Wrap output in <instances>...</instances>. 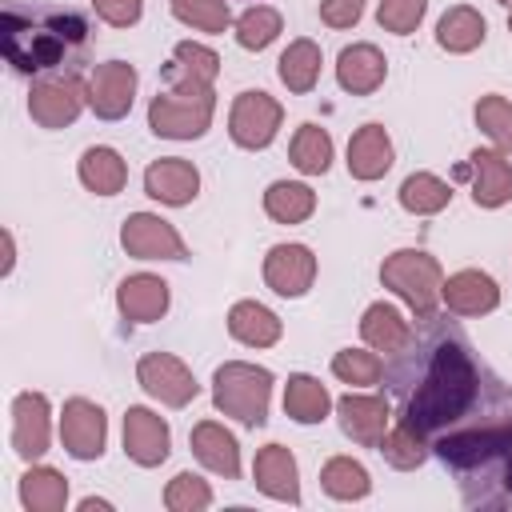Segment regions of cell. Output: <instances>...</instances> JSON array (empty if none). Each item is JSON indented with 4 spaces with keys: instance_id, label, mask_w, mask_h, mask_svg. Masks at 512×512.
<instances>
[{
    "instance_id": "27",
    "label": "cell",
    "mask_w": 512,
    "mask_h": 512,
    "mask_svg": "<svg viewBox=\"0 0 512 512\" xmlns=\"http://www.w3.org/2000/svg\"><path fill=\"white\" fill-rule=\"evenodd\" d=\"M360 336H364V344L368 348H376V352H400L404 344H408V336H412V324L392 308V304H368V312H364V320H360Z\"/></svg>"
},
{
    "instance_id": "4",
    "label": "cell",
    "mask_w": 512,
    "mask_h": 512,
    "mask_svg": "<svg viewBox=\"0 0 512 512\" xmlns=\"http://www.w3.org/2000/svg\"><path fill=\"white\" fill-rule=\"evenodd\" d=\"M168 76V92H156L152 104H148V128L164 140H196L208 132L212 124V108H216V96H212V80L188 72L184 64H168L164 68Z\"/></svg>"
},
{
    "instance_id": "40",
    "label": "cell",
    "mask_w": 512,
    "mask_h": 512,
    "mask_svg": "<svg viewBox=\"0 0 512 512\" xmlns=\"http://www.w3.org/2000/svg\"><path fill=\"white\" fill-rule=\"evenodd\" d=\"M164 504H168L172 512H204V508L212 504V488H208L196 472H180V476L168 480Z\"/></svg>"
},
{
    "instance_id": "43",
    "label": "cell",
    "mask_w": 512,
    "mask_h": 512,
    "mask_svg": "<svg viewBox=\"0 0 512 512\" xmlns=\"http://www.w3.org/2000/svg\"><path fill=\"white\" fill-rule=\"evenodd\" d=\"M172 60L184 64L188 72L204 76V80H216V72H220V56H216L212 48H204V44H188V40H184V44H176Z\"/></svg>"
},
{
    "instance_id": "33",
    "label": "cell",
    "mask_w": 512,
    "mask_h": 512,
    "mask_svg": "<svg viewBox=\"0 0 512 512\" xmlns=\"http://www.w3.org/2000/svg\"><path fill=\"white\" fill-rule=\"evenodd\" d=\"M288 156L304 176H320L332 164V136L324 128H316V124H300L292 144H288Z\"/></svg>"
},
{
    "instance_id": "3",
    "label": "cell",
    "mask_w": 512,
    "mask_h": 512,
    "mask_svg": "<svg viewBox=\"0 0 512 512\" xmlns=\"http://www.w3.org/2000/svg\"><path fill=\"white\" fill-rule=\"evenodd\" d=\"M440 464L456 476L460 500L468 508H508L512 504V420L452 432L432 444Z\"/></svg>"
},
{
    "instance_id": "22",
    "label": "cell",
    "mask_w": 512,
    "mask_h": 512,
    "mask_svg": "<svg viewBox=\"0 0 512 512\" xmlns=\"http://www.w3.org/2000/svg\"><path fill=\"white\" fill-rule=\"evenodd\" d=\"M252 480L264 496L272 500H288L296 504L300 500V480H296V460L284 444H268L256 452V464H252Z\"/></svg>"
},
{
    "instance_id": "28",
    "label": "cell",
    "mask_w": 512,
    "mask_h": 512,
    "mask_svg": "<svg viewBox=\"0 0 512 512\" xmlns=\"http://www.w3.org/2000/svg\"><path fill=\"white\" fill-rule=\"evenodd\" d=\"M484 32H488L484 16H480L476 8H468V4H456V8H448V12L440 16V24H436V44H440L444 52H472V48L484 44Z\"/></svg>"
},
{
    "instance_id": "24",
    "label": "cell",
    "mask_w": 512,
    "mask_h": 512,
    "mask_svg": "<svg viewBox=\"0 0 512 512\" xmlns=\"http://www.w3.org/2000/svg\"><path fill=\"white\" fill-rule=\"evenodd\" d=\"M192 452H196V460H200L204 468H212L216 476H228V480L240 476V448H236V436H232L224 424L200 420V424L192 428Z\"/></svg>"
},
{
    "instance_id": "35",
    "label": "cell",
    "mask_w": 512,
    "mask_h": 512,
    "mask_svg": "<svg viewBox=\"0 0 512 512\" xmlns=\"http://www.w3.org/2000/svg\"><path fill=\"white\" fill-rule=\"evenodd\" d=\"M448 200H452V188L432 172H412L400 184V204L408 212H416V216H432V212L448 208Z\"/></svg>"
},
{
    "instance_id": "39",
    "label": "cell",
    "mask_w": 512,
    "mask_h": 512,
    "mask_svg": "<svg viewBox=\"0 0 512 512\" xmlns=\"http://www.w3.org/2000/svg\"><path fill=\"white\" fill-rule=\"evenodd\" d=\"M172 16L200 32H224L232 24L228 0H172Z\"/></svg>"
},
{
    "instance_id": "20",
    "label": "cell",
    "mask_w": 512,
    "mask_h": 512,
    "mask_svg": "<svg viewBox=\"0 0 512 512\" xmlns=\"http://www.w3.org/2000/svg\"><path fill=\"white\" fill-rule=\"evenodd\" d=\"M116 308L132 324H152V320H160L168 312V284L160 276H152V272H136V276L120 280Z\"/></svg>"
},
{
    "instance_id": "17",
    "label": "cell",
    "mask_w": 512,
    "mask_h": 512,
    "mask_svg": "<svg viewBox=\"0 0 512 512\" xmlns=\"http://www.w3.org/2000/svg\"><path fill=\"white\" fill-rule=\"evenodd\" d=\"M336 416L348 440L364 444V448H380L384 432H388V404L384 396H364V392H348L336 400Z\"/></svg>"
},
{
    "instance_id": "7",
    "label": "cell",
    "mask_w": 512,
    "mask_h": 512,
    "mask_svg": "<svg viewBox=\"0 0 512 512\" xmlns=\"http://www.w3.org/2000/svg\"><path fill=\"white\" fill-rule=\"evenodd\" d=\"M84 100H88V88L80 84L76 72H44L28 88V116L40 128H64L80 116Z\"/></svg>"
},
{
    "instance_id": "6",
    "label": "cell",
    "mask_w": 512,
    "mask_h": 512,
    "mask_svg": "<svg viewBox=\"0 0 512 512\" xmlns=\"http://www.w3.org/2000/svg\"><path fill=\"white\" fill-rule=\"evenodd\" d=\"M380 280H384V288H392L416 316H428V312H436V304H440L444 272H440L436 256H428L424 248H400V252L384 256Z\"/></svg>"
},
{
    "instance_id": "5",
    "label": "cell",
    "mask_w": 512,
    "mask_h": 512,
    "mask_svg": "<svg viewBox=\"0 0 512 512\" xmlns=\"http://www.w3.org/2000/svg\"><path fill=\"white\" fill-rule=\"evenodd\" d=\"M212 400L224 416L260 428L268 420V400H272V372L244 364V360H228L216 368L212 376Z\"/></svg>"
},
{
    "instance_id": "1",
    "label": "cell",
    "mask_w": 512,
    "mask_h": 512,
    "mask_svg": "<svg viewBox=\"0 0 512 512\" xmlns=\"http://www.w3.org/2000/svg\"><path fill=\"white\" fill-rule=\"evenodd\" d=\"M384 384L396 400V420L424 444L512 420V388L472 348L468 332L440 312L412 324L408 344L384 364Z\"/></svg>"
},
{
    "instance_id": "36",
    "label": "cell",
    "mask_w": 512,
    "mask_h": 512,
    "mask_svg": "<svg viewBox=\"0 0 512 512\" xmlns=\"http://www.w3.org/2000/svg\"><path fill=\"white\" fill-rule=\"evenodd\" d=\"M280 28H284L280 12L268 8V4H256V8H248V12L236 20V44L248 48V52H260V48H268V44L280 36Z\"/></svg>"
},
{
    "instance_id": "14",
    "label": "cell",
    "mask_w": 512,
    "mask_h": 512,
    "mask_svg": "<svg viewBox=\"0 0 512 512\" xmlns=\"http://www.w3.org/2000/svg\"><path fill=\"white\" fill-rule=\"evenodd\" d=\"M264 280L276 296H304L316 280V256L304 244H276L264 256Z\"/></svg>"
},
{
    "instance_id": "15",
    "label": "cell",
    "mask_w": 512,
    "mask_h": 512,
    "mask_svg": "<svg viewBox=\"0 0 512 512\" xmlns=\"http://www.w3.org/2000/svg\"><path fill=\"white\" fill-rule=\"evenodd\" d=\"M144 192L168 208H184L200 192V172H196V164H188L180 156H160L144 172Z\"/></svg>"
},
{
    "instance_id": "44",
    "label": "cell",
    "mask_w": 512,
    "mask_h": 512,
    "mask_svg": "<svg viewBox=\"0 0 512 512\" xmlns=\"http://www.w3.org/2000/svg\"><path fill=\"white\" fill-rule=\"evenodd\" d=\"M92 8H96V16H100L104 24H112V28H132V24L140 20V12H144V0H92Z\"/></svg>"
},
{
    "instance_id": "42",
    "label": "cell",
    "mask_w": 512,
    "mask_h": 512,
    "mask_svg": "<svg viewBox=\"0 0 512 512\" xmlns=\"http://www.w3.org/2000/svg\"><path fill=\"white\" fill-rule=\"evenodd\" d=\"M424 8H428V0H380L376 20H380L384 32L408 36V32H416V24L424 20Z\"/></svg>"
},
{
    "instance_id": "25",
    "label": "cell",
    "mask_w": 512,
    "mask_h": 512,
    "mask_svg": "<svg viewBox=\"0 0 512 512\" xmlns=\"http://www.w3.org/2000/svg\"><path fill=\"white\" fill-rule=\"evenodd\" d=\"M228 332L248 348H272L280 340V316L256 300H240L228 312Z\"/></svg>"
},
{
    "instance_id": "45",
    "label": "cell",
    "mask_w": 512,
    "mask_h": 512,
    "mask_svg": "<svg viewBox=\"0 0 512 512\" xmlns=\"http://www.w3.org/2000/svg\"><path fill=\"white\" fill-rule=\"evenodd\" d=\"M364 16V0H320V20L328 28H352Z\"/></svg>"
},
{
    "instance_id": "21",
    "label": "cell",
    "mask_w": 512,
    "mask_h": 512,
    "mask_svg": "<svg viewBox=\"0 0 512 512\" xmlns=\"http://www.w3.org/2000/svg\"><path fill=\"white\" fill-rule=\"evenodd\" d=\"M388 76V60L376 44H352L336 56V80L352 96H372Z\"/></svg>"
},
{
    "instance_id": "41",
    "label": "cell",
    "mask_w": 512,
    "mask_h": 512,
    "mask_svg": "<svg viewBox=\"0 0 512 512\" xmlns=\"http://www.w3.org/2000/svg\"><path fill=\"white\" fill-rule=\"evenodd\" d=\"M380 452H384V460L392 464V468H416V464H424V456H428V444L412 432V428H404V424H396L392 432H384V440H380Z\"/></svg>"
},
{
    "instance_id": "19",
    "label": "cell",
    "mask_w": 512,
    "mask_h": 512,
    "mask_svg": "<svg viewBox=\"0 0 512 512\" xmlns=\"http://www.w3.org/2000/svg\"><path fill=\"white\" fill-rule=\"evenodd\" d=\"M440 300H444V308L452 316H484V312H492L500 304V288H496V280L488 272L464 268V272L444 280Z\"/></svg>"
},
{
    "instance_id": "31",
    "label": "cell",
    "mask_w": 512,
    "mask_h": 512,
    "mask_svg": "<svg viewBox=\"0 0 512 512\" xmlns=\"http://www.w3.org/2000/svg\"><path fill=\"white\" fill-rule=\"evenodd\" d=\"M280 80L288 84V92H296V96H304V92H312L316 88V80H320V48L312 44V40H292L284 52H280Z\"/></svg>"
},
{
    "instance_id": "10",
    "label": "cell",
    "mask_w": 512,
    "mask_h": 512,
    "mask_svg": "<svg viewBox=\"0 0 512 512\" xmlns=\"http://www.w3.org/2000/svg\"><path fill=\"white\" fill-rule=\"evenodd\" d=\"M120 244L136 260H184L188 256L180 232L152 212H132L120 228Z\"/></svg>"
},
{
    "instance_id": "16",
    "label": "cell",
    "mask_w": 512,
    "mask_h": 512,
    "mask_svg": "<svg viewBox=\"0 0 512 512\" xmlns=\"http://www.w3.org/2000/svg\"><path fill=\"white\" fill-rule=\"evenodd\" d=\"M12 452L28 464L48 452V400H44V392H20L12 400Z\"/></svg>"
},
{
    "instance_id": "12",
    "label": "cell",
    "mask_w": 512,
    "mask_h": 512,
    "mask_svg": "<svg viewBox=\"0 0 512 512\" xmlns=\"http://www.w3.org/2000/svg\"><path fill=\"white\" fill-rule=\"evenodd\" d=\"M456 176L472 180V200L476 208H500L512 200V164L504 152L496 148H476L460 168Z\"/></svg>"
},
{
    "instance_id": "26",
    "label": "cell",
    "mask_w": 512,
    "mask_h": 512,
    "mask_svg": "<svg viewBox=\"0 0 512 512\" xmlns=\"http://www.w3.org/2000/svg\"><path fill=\"white\" fill-rule=\"evenodd\" d=\"M80 184H84L88 192H96V196H116V192L128 184V164H124V156H120L116 148H104V144L88 148V152L80 156Z\"/></svg>"
},
{
    "instance_id": "8",
    "label": "cell",
    "mask_w": 512,
    "mask_h": 512,
    "mask_svg": "<svg viewBox=\"0 0 512 512\" xmlns=\"http://www.w3.org/2000/svg\"><path fill=\"white\" fill-rule=\"evenodd\" d=\"M280 120H284V108L268 92H240L232 100V112H228V132L240 148L256 152V148H268L276 140Z\"/></svg>"
},
{
    "instance_id": "37",
    "label": "cell",
    "mask_w": 512,
    "mask_h": 512,
    "mask_svg": "<svg viewBox=\"0 0 512 512\" xmlns=\"http://www.w3.org/2000/svg\"><path fill=\"white\" fill-rule=\"evenodd\" d=\"M332 376H340L352 388H368V384L384 380V360L376 352H364V348H340L332 356Z\"/></svg>"
},
{
    "instance_id": "47",
    "label": "cell",
    "mask_w": 512,
    "mask_h": 512,
    "mask_svg": "<svg viewBox=\"0 0 512 512\" xmlns=\"http://www.w3.org/2000/svg\"><path fill=\"white\" fill-rule=\"evenodd\" d=\"M500 4H508V8H512V0H500Z\"/></svg>"
},
{
    "instance_id": "38",
    "label": "cell",
    "mask_w": 512,
    "mask_h": 512,
    "mask_svg": "<svg viewBox=\"0 0 512 512\" xmlns=\"http://www.w3.org/2000/svg\"><path fill=\"white\" fill-rule=\"evenodd\" d=\"M476 124H480V132L500 148V152H508L512 156V104L504 100V96H480L476 100Z\"/></svg>"
},
{
    "instance_id": "23",
    "label": "cell",
    "mask_w": 512,
    "mask_h": 512,
    "mask_svg": "<svg viewBox=\"0 0 512 512\" xmlns=\"http://www.w3.org/2000/svg\"><path fill=\"white\" fill-rule=\"evenodd\" d=\"M392 168V140L384 124H364L348 140V172L356 180H380Z\"/></svg>"
},
{
    "instance_id": "29",
    "label": "cell",
    "mask_w": 512,
    "mask_h": 512,
    "mask_svg": "<svg viewBox=\"0 0 512 512\" xmlns=\"http://www.w3.org/2000/svg\"><path fill=\"white\" fill-rule=\"evenodd\" d=\"M328 408H332V396H328V388L320 380H312L304 372L288 376V384H284V412L296 424H320L328 416Z\"/></svg>"
},
{
    "instance_id": "30",
    "label": "cell",
    "mask_w": 512,
    "mask_h": 512,
    "mask_svg": "<svg viewBox=\"0 0 512 512\" xmlns=\"http://www.w3.org/2000/svg\"><path fill=\"white\" fill-rule=\"evenodd\" d=\"M316 208V192L308 184H296V180H276L268 184L264 192V212L276 220V224H300L308 220Z\"/></svg>"
},
{
    "instance_id": "2",
    "label": "cell",
    "mask_w": 512,
    "mask_h": 512,
    "mask_svg": "<svg viewBox=\"0 0 512 512\" xmlns=\"http://www.w3.org/2000/svg\"><path fill=\"white\" fill-rule=\"evenodd\" d=\"M4 32V56L16 72L44 76V72H76L88 44V20L72 8H48V4H20L8 0L0 16Z\"/></svg>"
},
{
    "instance_id": "32",
    "label": "cell",
    "mask_w": 512,
    "mask_h": 512,
    "mask_svg": "<svg viewBox=\"0 0 512 512\" xmlns=\"http://www.w3.org/2000/svg\"><path fill=\"white\" fill-rule=\"evenodd\" d=\"M20 500L28 512H60L68 500V480L56 468H28L20 476Z\"/></svg>"
},
{
    "instance_id": "18",
    "label": "cell",
    "mask_w": 512,
    "mask_h": 512,
    "mask_svg": "<svg viewBox=\"0 0 512 512\" xmlns=\"http://www.w3.org/2000/svg\"><path fill=\"white\" fill-rule=\"evenodd\" d=\"M168 444H172L168 424L156 412L128 408V416H124V452H128V460H136L140 468H156V464L168 460Z\"/></svg>"
},
{
    "instance_id": "9",
    "label": "cell",
    "mask_w": 512,
    "mask_h": 512,
    "mask_svg": "<svg viewBox=\"0 0 512 512\" xmlns=\"http://www.w3.org/2000/svg\"><path fill=\"white\" fill-rule=\"evenodd\" d=\"M136 380H140V388L148 396H156L168 408H184L200 392V384L192 380V372L184 368V360H176L172 352H148V356H140Z\"/></svg>"
},
{
    "instance_id": "34",
    "label": "cell",
    "mask_w": 512,
    "mask_h": 512,
    "mask_svg": "<svg viewBox=\"0 0 512 512\" xmlns=\"http://www.w3.org/2000/svg\"><path fill=\"white\" fill-rule=\"evenodd\" d=\"M320 484L332 500H364L372 480L364 472V464H356L352 456H332L324 468H320Z\"/></svg>"
},
{
    "instance_id": "11",
    "label": "cell",
    "mask_w": 512,
    "mask_h": 512,
    "mask_svg": "<svg viewBox=\"0 0 512 512\" xmlns=\"http://www.w3.org/2000/svg\"><path fill=\"white\" fill-rule=\"evenodd\" d=\"M60 440H64V452L76 456V460H96L104 452V440H108V420H104V408L84 400V396H72L60 412Z\"/></svg>"
},
{
    "instance_id": "13",
    "label": "cell",
    "mask_w": 512,
    "mask_h": 512,
    "mask_svg": "<svg viewBox=\"0 0 512 512\" xmlns=\"http://www.w3.org/2000/svg\"><path fill=\"white\" fill-rule=\"evenodd\" d=\"M132 96H136V68L124 64V60H104L92 68L88 76V104L100 120H120L128 116L132 108Z\"/></svg>"
},
{
    "instance_id": "48",
    "label": "cell",
    "mask_w": 512,
    "mask_h": 512,
    "mask_svg": "<svg viewBox=\"0 0 512 512\" xmlns=\"http://www.w3.org/2000/svg\"><path fill=\"white\" fill-rule=\"evenodd\" d=\"M508 28H512V16H508Z\"/></svg>"
},
{
    "instance_id": "46",
    "label": "cell",
    "mask_w": 512,
    "mask_h": 512,
    "mask_svg": "<svg viewBox=\"0 0 512 512\" xmlns=\"http://www.w3.org/2000/svg\"><path fill=\"white\" fill-rule=\"evenodd\" d=\"M92 508H108V500H92V496H88V500L80 504V512H92Z\"/></svg>"
}]
</instances>
